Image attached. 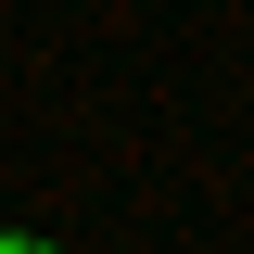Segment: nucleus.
<instances>
[{
  "label": "nucleus",
  "instance_id": "nucleus-1",
  "mask_svg": "<svg viewBox=\"0 0 254 254\" xmlns=\"http://www.w3.org/2000/svg\"><path fill=\"white\" fill-rule=\"evenodd\" d=\"M0 254H51V242H0Z\"/></svg>",
  "mask_w": 254,
  "mask_h": 254
}]
</instances>
